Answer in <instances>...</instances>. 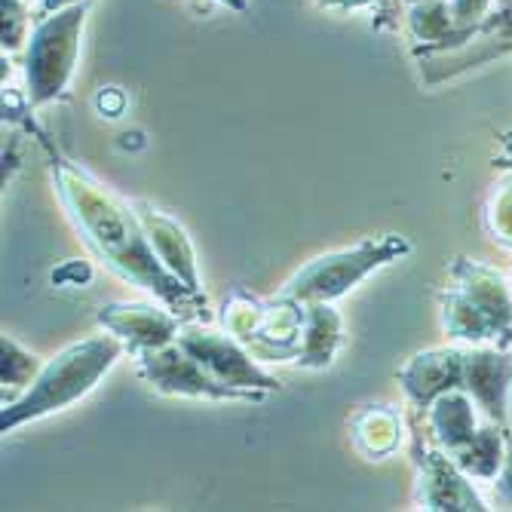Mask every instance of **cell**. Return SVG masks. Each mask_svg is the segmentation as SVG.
<instances>
[{
	"mask_svg": "<svg viewBox=\"0 0 512 512\" xmlns=\"http://www.w3.org/2000/svg\"><path fill=\"white\" fill-rule=\"evenodd\" d=\"M135 212H138V218H142L148 237H151V246L157 249L160 261L181 279L184 286L200 292L197 255H194V246H191L188 234L178 227V221L166 218L160 209H154L148 203H135Z\"/></svg>",
	"mask_w": 512,
	"mask_h": 512,
	"instance_id": "13",
	"label": "cell"
},
{
	"mask_svg": "<svg viewBox=\"0 0 512 512\" xmlns=\"http://www.w3.org/2000/svg\"><path fill=\"white\" fill-rule=\"evenodd\" d=\"M138 375H142L157 393L166 396H191V399H215V402H264L267 393L243 390L218 381L206 371L178 341L138 353Z\"/></svg>",
	"mask_w": 512,
	"mask_h": 512,
	"instance_id": "7",
	"label": "cell"
},
{
	"mask_svg": "<svg viewBox=\"0 0 512 512\" xmlns=\"http://www.w3.org/2000/svg\"><path fill=\"white\" fill-rule=\"evenodd\" d=\"M503 433H506V454H503L500 473L494 476V497H497V503L512 506V433L509 430H503Z\"/></svg>",
	"mask_w": 512,
	"mask_h": 512,
	"instance_id": "22",
	"label": "cell"
},
{
	"mask_svg": "<svg viewBox=\"0 0 512 512\" xmlns=\"http://www.w3.org/2000/svg\"><path fill=\"white\" fill-rule=\"evenodd\" d=\"M442 325L463 344H512V286L494 267L470 258L451 264V286L442 292Z\"/></svg>",
	"mask_w": 512,
	"mask_h": 512,
	"instance_id": "3",
	"label": "cell"
},
{
	"mask_svg": "<svg viewBox=\"0 0 512 512\" xmlns=\"http://www.w3.org/2000/svg\"><path fill=\"white\" fill-rule=\"evenodd\" d=\"M0 350H4V390L10 387H28L34 384V378L40 375V359L28 350H22L13 338L4 335V344H0Z\"/></svg>",
	"mask_w": 512,
	"mask_h": 512,
	"instance_id": "18",
	"label": "cell"
},
{
	"mask_svg": "<svg viewBox=\"0 0 512 512\" xmlns=\"http://www.w3.org/2000/svg\"><path fill=\"white\" fill-rule=\"evenodd\" d=\"M53 175L59 197L83 240L117 276L154 295L181 319H206V295L188 289L160 261L142 218L135 212V203L120 200L102 181L68 160H56Z\"/></svg>",
	"mask_w": 512,
	"mask_h": 512,
	"instance_id": "1",
	"label": "cell"
},
{
	"mask_svg": "<svg viewBox=\"0 0 512 512\" xmlns=\"http://www.w3.org/2000/svg\"><path fill=\"white\" fill-rule=\"evenodd\" d=\"M0 7H4V50H16L31 25L28 0H0Z\"/></svg>",
	"mask_w": 512,
	"mask_h": 512,
	"instance_id": "20",
	"label": "cell"
},
{
	"mask_svg": "<svg viewBox=\"0 0 512 512\" xmlns=\"http://www.w3.org/2000/svg\"><path fill=\"white\" fill-rule=\"evenodd\" d=\"M402 4H408V7H414V4H424V0H402Z\"/></svg>",
	"mask_w": 512,
	"mask_h": 512,
	"instance_id": "28",
	"label": "cell"
},
{
	"mask_svg": "<svg viewBox=\"0 0 512 512\" xmlns=\"http://www.w3.org/2000/svg\"><path fill=\"white\" fill-rule=\"evenodd\" d=\"M322 10H362V7H375L381 0H313Z\"/></svg>",
	"mask_w": 512,
	"mask_h": 512,
	"instance_id": "23",
	"label": "cell"
},
{
	"mask_svg": "<svg viewBox=\"0 0 512 512\" xmlns=\"http://www.w3.org/2000/svg\"><path fill=\"white\" fill-rule=\"evenodd\" d=\"M497 13H512V0H497Z\"/></svg>",
	"mask_w": 512,
	"mask_h": 512,
	"instance_id": "27",
	"label": "cell"
},
{
	"mask_svg": "<svg viewBox=\"0 0 512 512\" xmlns=\"http://www.w3.org/2000/svg\"><path fill=\"white\" fill-rule=\"evenodd\" d=\"M411 252L405 237H371L362 240L350 249L341 252H329L313 258L307 267H301L283 289V295L301 301V304H316L325 301L332 304L338 298H344L350 289H356L368 273H375L378 267H387L399 258H405Z\"/></svg>",
	"mask_w": 512,
	"mask_h": 512,
	"instance_id": "4",
	"label": "cell"
},
{
	"mask_svg": "<svg viewBox=\"0 0 512 512\" xmlns=\"http://www.w3.org/2000/svg\"><path fill=\"white\" fill-rule=\"evenodd\" d=\"M74 4H86V0H40V4H37V19L50 16V13H59L65 7H74Z\"/></svg>",
	"mask_w": 512,
	"mask_h": 512,
	"instance_id": "25",
	"label": "cell"
},
{
	"mask_svg": "<svg viewBox=\"0 0 512 512\" xmlns=\"http://www.w3.org/2000/svg\"><path fill=\"white\" fill-rule=\"evenodd\" d=\"M304 332H301V347H298V365L301 368H329L341 341H344V322L341 313L325 304H304Z\"/></svg>",
	"mask_w": 512,
	"mask_h": 512,
	"instance_id": "15",
	"label": "cell"
},
{
	"mask_svg": "<svg viewBox=\"0 0 512 512\" xmlns=\"http://www.w3.org/2000/svg\"><path fill=\"white\" fill-rule=\"evenodd\" d=\"M218 4H224V7H230V10H240V13H246V0H218Z\"/></svg>",
	"mask_w": 512,
	"mask_h": 512,
	"instance_id": "26",
	"label": "cell"
},
{
	"mask_svg": "<svg viewBox=\"0 0 512 512\" xmlns=\"http://www.w3.org/2000/svg\"><path fill=\"white\" fill-rule=\"evenodd\" d=\"M451 16L460 28H476L497 7V0H451Z\"/></svg>",
	"mask_w": 512,
	"mask_h": 512,
	"instance_id": "21",
	"label": "cell"
},
{
	"mask_svg": "<svg viewBox=\"0 0 512 512\" xmlns=\"http://www.w3.org/2000/svg\"><path fill=\"white\" fill-rule=\"evenodd\" d=\"M86 13L89 0L37 19L25 53V86L31 105L53 102L68 89L80 56V34L86 25Z\"/></svg>",
	"mask_w": 512,
	"mask_h": 512,
	"instance_id": "5",
	"label": "cell"
},
{
	"mask_svg": "<svg viewBox=\"0 0 512 512\" xmlns=\"http://www.w3.org/2000/svg\"><path fill=\"white\" fill-rule=\"evenodd\" d=\"M417 500L433 512H485V500L473 488V479L463 473L454 457L439 445L417 448Z\"/></svg>",
	"mask_w": 512,
	"mask_h": 512,
	"instance_id": "9",
	"label": "cell"
},
{
	"mask_svg": "<svg viewBox=\"0 0 512 512\" xmlns=\"http://www.w3.org/2000/svg\"><path fill=\"white\" fill-rule=\"evenodd\" d=\"M304 313V304L289 295H279L276 301H258L246 292H237L224 304L221 322L227 335H234L249 353L283 362L298 359Z\"/></svg>",
	"mask_w": 512,
	"mask_h": 512,
	"instance_id": "6",
	"label": "cell"
},
{
	"mask_svg": "<svg viewBox=\"0 0 512 512\" xmlns=\"http://www.w3.org/2000/svg\"><path fill=\"white\" fill-rule=\"evenodd\" d=\"M175 341L188 350L206 371H212L218 381H224L230 387L261 390V393L279 390V381L267 375V371L252 359V353L234 335H221V332L203 329V325H181Z\"/></svg>",
	"mask_w": 512,
	"mask_h": 512,
	"instance_id": "8",
	"label": "cell"
},
{
	"mask_svg": "<svg viewBox=\"0 0 512 512\" xmlns=\"http://www.w3.org/2000/svg\"><path fill=\"white\" fill-rule=\"evenodd\" d=\"M99 322L111 335H117L132 356L166 347L181 332V316L169 307L154 304H108L99 313Z\"/></svg>",
	"mask_w": 512,
	"mask_h": 512,
	"instance_id": "11",
	"label": "cell"
},
{
	"mask_svg": "<svg viewBox=\"0 0 512 512\" xmlns=\"http://www.w3.org/2000/svg\"><path fill=\"white\" fill-rule=\"evenodd\" d=\"M463 390L488 414V421L506 427L512 390V359L506 347L470 344V350H463Z\"/></svg>",
	"mask_w": 512,
	"mask_h": 512,
	"instance_id": "10",
	"label": "cell"
},
{
	"mask_svg": "<svg viewBox=\"0 0 512 512\" xmlns=\"http://www.w3.org/2000/svg\"><path fill=\"white\" fill-rule=\"evenodd\" d=\"M353 439L368 457H387L402 442V417L387 405H371L353 417Z\"/></svg>",
	"mask_w": 512,
	"mask_h": 512,
	"instance_id": "16",
	"label": "cell"
},
{
	"mask_svg": "<svg viewBox=\"0 0 512 512\" xmlns=\"http://www.w3.org/2000/svg\"><path fill=\"white\" fill-rule=\"evenodd\" d=\"M126 344L117 335H96L80 344L65 347L56 359H50L34 384L13 402L4 405L0 414V430L13 433L19 424L37 421V417L56 414L74 402H80L86 393L96 390V384L114 368V362L123 356Z\"/></svg>",
	"mask_w": 512,
	"mask_h": 512,
	"instance_id": "2",
	"label": "cell"
},
{
	"mask_svg": "<svg viewBox=\"0 0 512 512\" xmlns=\"http://www.w3.org/2000/svg\"><path fill=\"white\" fill-rule=\"evenodd\" d=\"M399 384L414 408L427 411L439 396L463 390V350L433 347L411 356L399 371Z\"/></svg>",
	"mask_w": 512,
	"mask_h": 512,
	"instance_id": "12",
	"label": "cell"
},
{
	"mask_svg": "<svg viewBox=\"0 0 512 512\" xmlns=\"http://www.w3.org/2000/svg\"><path fill=\"white\" fill-rule=\"evenodd\" d=\"M503 430L506 427H500V424L491 421L488 427H482L473 436V442L467 448L454 454V463L473 482H494V476L500 473L503 454H506V433Z\"/></svg>",
	"mask_w": 512,
	"mask_h": 512,
	"instance_id": "17",
	"label": "cell"
},
{
	"mask_svg": "<svg viewBox=\"0 0 512 512\" xmlns=\"http://www.w3.org/2000/svg\"><path fill=\"white\" fill-rule=\"evenodd\" d=\"M476 408L479 405L473 402V396L467 390H451L427 408L430 433L448 457L467 448L473 442V436L482 430Z\"/></svg>",
	"mask_w": 512,
	"mask_h": 512,
	"instance_id": "14",
	"label": "cell"
},
{
	"mask_svg": "<svg viewBox=\"0 0 512 512\" xmlns=\"http://www.w3.org/2000/svg\"><path fill=\"white\" fill-rule=\"evenodd\" d=\"M494 166L512 172V132H503V135H500V154H497Z\"/></svg>",
	"mask_w": 512,
	"mask_h": 512,
	"instance_id": "24",
	"label": "cell"
},
{
	"mask_svg": "<svg viewBox=\"0 0 512 512\" xmlns=\"http://www.w3.org/2000/svg\"><path fill=\"white\" fill-rule=\"evenodd\" d=\"M485 227L500 246L512 249V181L497 184V191L491 194L485 206Z\"/></svg>",
	"mask_w": 512,
	"mask_h": 512,
	"instance_id": "19",
	"label": "cell"
}]
</instances>
